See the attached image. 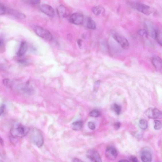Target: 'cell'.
<instances>
[{
  "label": "cell",
  "instance_id": "cell-16",
  "mask_svg": "<svg viewBox=\"0 0 162 162\" xmlns=\"http://www.w3.org/2000/svg\"><path fill=\"white\" fill-rule=\"evenodd\" d=\"M28 50V45L25 42H23L21 43L19 51L17 53V56L19 57H22L26 54Z\"/></svg>",
  "mask_w": 162,
  "mask_h": 162
},
{
  "label": "cell",
  "instance_id": "cell-24",
  "mask_svg": "<svg viewBox=\"0 0 162 162\" xmlns=\"http://www.w3.org/2000/svg\"><path fill=\"white\" fill-rule=\"evenodd\" d=\"M100 113L97 110H94L91 112L89 114V115L91 117L94 118H97L99 117L100 115Z\"/></svg>",
  "mask_w": 162,
  "mask_h": 162
},
{
  "label": "cell",
  "instance_id": "cell-6",
  "mask_svg": "<svg viewBox=\"0 0 162 162\" xmlns=\"http://www.w3.org/2000/svg\"><path fill=\"white\" fill-rule=\"evenodd\" d=\"M34 31L36 35L45 40L50 41L52 39V36L50 32L41 27L36 26L34 28Z\"/></svg>",
  "mask_w": 162,
  "mask_h": 162
},
{
  "label": "cell",
  "instance_id": "cell-36",
  "mask_svg": "<svg viewBox=\"0 0 162 162\" xmlns=\"http://www.w3.org/2000/svg\"><path fill=\"white\" fill-rule=\"evenodd\" d=\"M0 143L1 144V145L2 146L4 145V142L3 141V139L1 138V137H0Z\"/></svg>",
  "mask_w": 162,
  "mask_h": 162
},
{
  "label": "cell",
  "instance_id": "cell-1",
  "mask_svg": "<svg viewBox=\"0 0 162 162\" xmlns=\"http://www.w3.org/2000/svg\"><path fill=\"white\" fill-rule=\"evenodd\" d=\"M30 139L34 145L39 148L41 147L44 144V139L41 131L34 128L29 131Z\"/></svg>",
  "mask_w": 162,
  "mask_h": 162
},
{
  "label": "cell",
  "instance_id": "cell-9",
  "mask_svg": "<svg viewBox=\"0 0 162 162\" xmlns=\"http://www.w3.org/2000/svg\"><path fill=\"white\" fill-rule=\"evenodd\" d=\"M84 17L82 14L75 13L72 14L69 18L70 22L76 25H80L83 23Z\"/></svg>",
  "mask_w": 162,
  "mask_h": 162
},
{
  "label": "cell",
  "instance_id": "cell-19",
  "mask_svg": "<svg viewBox=\"0 0 162 162\" xmlns=\"http://www.w3.org/2000/svg\"><path fill=\"white\" fill-rule=\"evenodd\" d=\"M83 125V122L78 121L73 123L71 124V127L73 130L78 131L81 129Z\"/></svg>",
  "mask_w": 162,
  "mask_h": 162
},
{
  "label": "cell",
  "instance_id": "cell-18",
  "mask_svg": "<svg viewBox=\"0 0 162 162\" xmlns=\"http://www.w3.org/2000/svg\"><path fill=\"white\" fill-rule=\"evenodd\" d=\"M58 11L60 16L63 17H66L69 16V11L63 5H60L59 6L58 9Z\"/></svg>",
  "mask_w": 162,
  "mask_h": 162
},
{
  "label": "cell",
  "instance_id": "cell-39",
  "mask_svg": "<svg viewBox=\"0 0 162 162\" xmlns=\"http://www.w3.org/2000/svg\"><path fill=\"white\" fill-rule=\"evenodd\" d=\"M1 44V41H0V44Z\"/></svg>",
  "mask_w": 162,
  "mask_h": 162
},
{
  "label": "cell",
  "instance_id": "cell-5",
  "mask_svg": "<svg viewBox=\"0 0 162 162\" xmlns=\"http://www.w3.org/2000/svg\"><path fill=\"white\" fill-rule=\"evenodd\" d=\"M12 89H15L21 93L26 95H30L33 93V88L27 83L17 85L13 83Z\"/></svg>",
  "mask_w": 162,
  "mask_h": 162
},
{
  "label": "cell",
  "instance_id": "cell-32",
  "mask_svg": "<svg viewBox=\"0 0 162 162\" xmlns=\"http://www.w3.org/2000/svg\"><path fill=\"white\" fill-rule=\"evenodd\" d=\"M5 106L3 105L0 107V116H1L4 112Z\"/></svg>",
  "mask_w": 162,
  "mask_h": 162
},
{
  "label": "cell",
  "instance_id": "cell-30",
  "mask_svg": "<svg viewBox=\"0 0 162 162\" xmlns=\"http://www.w3.org/2000/svg\"><path fill=\"white\" fill-rule=\"evenodd\" d=\"M28 2L30 4L33 5H37L39 3L40 1H38V0H30V1H28Z\"/></svg>",
  "mask_w": 162,
  "mask_h": 162
},
{
  "label": "cell",
  "instance_id": "cell-4",
  "mask_svg": "<svg viewBox=\"0 0 162 162\" xmlns=\"http://www.w3.org/2000/svg\"><path fill=\"white\" fill-rule=\"evenodd\" d=\"M130 4L133 8L147 15H151L152 12L151 7L149 6L141 3L137 2H131Z\"/></svg>",
  "mask_w": 162,
  "mask_h": 162
},
{
  "label": "cell",
  "instance_id": "cell-20",
  "mask_svg": "<svg viewBox=\"0 0 162 162\" xmlns=\"http://www.w3.org/2000/svg\"><path fill=\"white\" fill-rule=\"evenodd\" d=\"M87 26L88 29L92 30H95L96 29V28L95 22L92 18L90 17L88 18L87 20Z\"/></svg>",
  "mask_w": 162,
  "mask_h": 162
},
{
  "label": "cell",
  "instance_id": "cell-22",
  "mask_svg": "<svg viewBox=\"0 0 162 162\" xmlns=\"http://www.w3.org/2000/svg\"><path fill=\"white\" fill-rule=\"evenodd\" d=\"M139 124L140 129L143 130H145L148 127L147 121L143 119L140 120Z\"/></svg>",
  "mask_w": 162,
  "mask_h": 162
},
{
  "label": "cell",
  "instance_id": "cell-17",
  "mask_svg": "<svg viewBox=\"0 0 162 162\" xmlns=\"http://www.w3.org/2000/svg\"><path fill=\"white\" fill-rule=\"evenodd\" d=\"M92 11L94 14L96 16L104 15L105 11V9L100 6H97L93 7L92 9Z\"/></svg>",
  "mask_w": 162,
  "mask_h": 162
},
{
  "label": "cell",
  "instance_id": "cell-29",
  "mask_svg": "<svg viewBox=\"0 0 162 162\" xmlns=\"http://www.w3.org/2000/svg\"><path fill=\"white\" fill-rule=\"evenodd\" d=\"M88 126L89 128L91 130H94L95 129V125L92 122H88Z\"/></svg>",
  "mask_w": 162,
  "mask_h": 162
},
{
  "label": "cell",
  "instance_id": "cell-38",
  "mask_svg": "<svg viewBox=\"0 0 162 162\" xmlns=\"http://www.w3.org/2000/svg\"><path fill=\"white\" fill-rule=\"evenodd\" d=\"M0 162H4L2 160L0 159Z\"/></svg>",
  "mask_w": 162,
  "mask_h": 162
},
{
  "label": "cell",
  "instance_id": "cell-21",
  "mask_svg": "<svg viewBox=\"0 0 162 162\" xmlns=\"http://www.w3.org/2000/svg\"><path fill=\"white\" fill-rule=\"evenodd\" d=\"M3 84L6 87L12 89L13 82L8 79H5L3 81Z\"/></svg>",
  "mask_w": 162,
  "mask_h": 162
},
{
  "label": "cell",
  "instance_id": "cell-8",
  "mask_svg": "<svg viewBox=\"0 0 162 162\" xmlns=\"http://www.w3.org/2000/svg\"><path fill=\"white\" fill-rule=\"evenodd\" d=\"M87 157L93 162H102L101 158L97 151L94 149H90L86 153Z\"/></svg>",
  "mask_w": 162,
  "mask_h": 162
},
{
  "label": "cell",
  "instance_id": "cell-14",
  "mask_svg": "<svg viewBox=\"0 0 162 162\" xmlns=\"http://www.w3.org/2000/svg\"><path fill=\"white\" fill-rule=\"evenodd\" d=\"M152 63L156 69L158 71H161L162 60L160 57L157 56H154L153 58Z\"/></svg>",
  "mask_w": 162,
  "mask_h": 162
},
{
  "label": "cell",
  "instance_id": "cell-3",
  "mask_svg": "<svg viewBox=\"0 0 162 162\" xmlns=\"http://www.w3.org/2000/svg\"><path fill=\"white\" fill-rule=\"evenodd\" d=\"M111 33L113 38L120 44L124 49L127 50L129 48V42L124 36L115 31H112Z\"/></svg>",
  "mask_w": 162,
  "mask_h": 162
},
{
  "label": "cell",
  "instance_id": "cell-23",
  "mask_svg": "<svg viewBox=\"0 0 162 162\" xmlns=\"http://www.w3.org/2000/svg\"><path fill=\"white\" fill-rule=\"evenodd\" d=\"M137 33L138 35L143 37H147L148 34L147 30L145 29H141L138 30Z\"/></svg>",
  "mask_w": 162,
  "mask_h": 162
},
{
  "label": "cell",
  "instance_id": "cell-27",
  "mask_svg": "<svg viewBox=\"0 0 162 162\" xmlns=\"http://www.w3.org/2000/svg\"><path fill=\"white\" fill-rule=\"evenodd\" d=\"M7 9L5 6L0 3V15H4L6 13Z\"/></svg>",
  "mask_w": 162,
  "mask_h": 162
},
{
  "label": "cell",
  "instance_id": "cell-15",
  "mask_svg": "<svg viewBox=\"0 0 162 162\" xmlns=\"http://www.w3.org/2000/svg\"><path fill=\"white\" fill-rule=\"evenodd\" d=\"M7 11L9 15L17 19H23L26 17L25 15L17 11L7 10Z\"/></svg>",
  "mask_w": 162,
  "mask_h": 162
},
{
  "label": "cell",
  "instance_id": "cell-31",
  "mask_svg": "<svg viewBox=\"0 0 162 162\" xmlns=\"http://www.w3.org/2000/svg\"><path fill=\"white\" fill-rule=\"evenodd\" d=\"M17 138L12 136L10 137V141L13 145H15L17 142Z\"/></svg>",
  "mask_w": 162,
  "mask_h": 162
},
{
  "label": "cell",
  "instance_id": "cell-11",
  "mask_svg": "<svg viewBox=\"0 0 162 162\" xmlns=\"http://www.w3.org/2000/svg\"><path fill=\"white\" fill-rule=\"evenodd\" d=\"M146 26L147 28V31L148 35L154 39H156L158 30L153 25L152 23L148 22L146 23Z\"/></svg>",
  "mask_w": 162,
  "mask_h": 162
},
{
  "label": "cell",
  "instance_id": "cell-34",
  "mask_svg": "<svg viewBox=\"0 0 162 162\" xmlns=\"http://www.w3.org/2000/svg\"><path fill=\"white\" fill-rule=\"evenodd\" d=\"M130 160L132 162H138V159L135 157L132 156L131 157Z\"/></svg>",
  "mask_w": 162,
  "mask_h": 162
},
{
  "label": "cell",
  "instance_id": "cell-35",
  "mask_svg": "<svg viewBox=\"0 0 162 162\" xmlns=\"http://www.w3.org/2000/svg\"><path fill=\"white\" fill-rule=\"evenodd\" d=\"M72 162H84L81 160L77 158H75L73 160Z\"/></svg>",
  "mask_w": 162,
  "mask_h": 162
},
{
  "label": "cell",
  "instance_id": "cell-13",
  "mask_svg": "<svg viewBox=\"0 0 162 162\" xmlns=\"http://www.w3.org/2000/svg\"><path fill=\"white\" fill-rule=\"evenodd\" d=\"M41 11L47 16L50 17L54 16L55 13L53 8L51 6L47 4H43L40 7Z\"/></svg>",
  "mask_w": 162,
  "mask_h": 162
},
{
  "label": "cell",
  "instance_id": "cell-2",
  "mask_svg": "<svg viewBox=\"0 0 162 162\" xmlns=\"http://www.w3.org/2000/svg\"><path fill=\"white\" fill-rule=\"evenodd\" d=\"M29 131L28 128L20 124L11 128L10 133L12 136L17 138H20L25 136Z\"/></svg>",
  "mask_w": 162,
  "mask_h": 162
},
{
  "label": "cell",
  "instance_id": "cell-37",
  "mask_svg": "<svg viewBox=\"0 0 162 162\" xmlns=\"http://www.w3.org/2000/svg\"><path fill=\"white\" fill-rule=\"evenodd\" d=\"M118 162H129L127 160L123 159L120 160Z\"/></svg>",
  "mask_w": 162,
  "mask_h": 162
},
{
  "label": "cell",
  "instance_id": "cell-25",
  "mask_svg": "<svg viewBox=\"0 0 162 162\" xmlns=\"http://www.w3.org/2000/svg\"><path fill=\"white\" fill-rule=\"evenodd\" d=\"M113 108L116 114L118 115H120L121 110V106L117 104H115L114 105Z\"/></svg>",
  "mask_w": 162,
  "mask_h": 162
},
{
  "label": "cell",
  "instance_id": "cell-12",
  "mask_svg": "<svg viewBox=\"0 0 162 162\" xmlns=\"http://www.w3.org/2000/svg\"><path fill=\"white\" fill-rule=\"evenodd\" d=\"M106 157L109 159L115 160L118 155L117 150L114 147L109 146L106 149Z\"/></svg>",
  "mask_w": 162,
  "mask_h": 162
},
{
  "label": "cell",
  "instance_id": "cell-28",
  "mask_svg": "<svg viewBox=\"0 0 162 162\" xmlns=\"http://www.w3.org/2000/svg\"><path fill=\"white\" fill-rule=\"evenodd\" d=\"M156 40L158 43L161 46L162 45V34L161 31L159 30L158 32Z\"/></svg>",
  "mask_w": 162,
  "mask_h": 162
},
{
  "label": "cell",
  "instance_id": "cell-26",
  "mask_svg": "<svg viewBox=\"0 0 162 162\" xmlns=\"http://www.w3.org/2000/svg\"><path fill=\"white\" fill-rule=\"evenodd\" d=\"M154 123H155L154 129L157 130H160L162 127L161 122L159 120H155L154 121Z\"/></svg>",
  "mask_w": 162,
  "mask_h": 162
},
{
  "label": "cell",
  "instance_id": "cell-7",
  "mask_svg": "<svg viewBox=\"0 0 162 162\" xmlns=\"http://www.w3.org/2000/svg\"><path fill=\"white\" fill-rule=\"evenodd\" d=\"M145 114L149 118H161L162 114L161 112L157 108H149L145 112Z\"/></svg>",
  "mask_w": 162,
  "mask_h": 162
},
{
  "label": "cell",
  "instance_id": "cell-33",
  "mask_svg": "<svg viewBox=\"0 0 162 162\" xmlns=\"http://www.w3.org/2000/svg\"><path fill=\"white\" fill-rule=\"evenodd\" d=\"M121 126V124L120 122H117L115 124V128L116 130L120 129Z\"/></svg>",
  "mask_w": 162,
  "mask_h": 162
},
{
  "label": "cell",
  "instance_id": "cell-10",
  "mask_svg": "<svg viewBox=\"0 0 162 162\" xmlns=\"http://www.w3.org/2000/svg\"><path fill=\"white\" fill-rule=\"evenodd\" d=\"M140 158L143 162H151L152 156L151 149L147 147L144 148L141 152Z\"/></svg>",
  "mask_w": 162,
  "mask_h": 162
}]
</instances>
